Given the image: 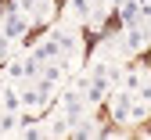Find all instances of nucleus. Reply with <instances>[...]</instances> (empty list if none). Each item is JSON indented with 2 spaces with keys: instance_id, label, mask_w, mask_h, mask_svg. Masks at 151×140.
I'll return each instance as SVG.
<instances>
[{
  "instance_id": "nucleus-1",
  "label": "nucleus",
  "mask_w": 151,
  "mask_h": 140,
  "mask_svg": "<svg viewBox=\"0 0 151 140\" xmlns=\"http://www.w3.org/2000/svg\"><path fill=\"white\" fill-rule=\"evenodd\" d=\"M29 29H32V18H29L25 11L11 7V11H4V14H0V32H4L11 43H22V39L29 36Z\"/></svg>"
},
{
  "instance_id": "nucleus-2",
  "label": "nucleus",
  "mask_w": 151,
  "mask_h": 140,
  "mask_svg": "<svg viewBox=\"0 0 151 140\" xmlns=\"http://www.w3.org/2000/svg\"><path fill=\"white\" fill-rule=\"evenodd\" d=\"M86 97H83V90L79 86H68V90H61V118H65V122L72 126V122H83V115H86Z\"/></svg>"
},
{
  "instance_id": "nucleus-3",
  "label": "nucleus",
  "mask_w": 151,
  "mask_h": 140,
  "mask_svg": "<svg viewBox=\"0 0 151 140\" xmlns=\"http://www.w3.org/2000/svg\"><path fill=\"white\" fill-rule=\"evenodd\" d=\"M108 108H111V118H115L119 126H129V122H133V93H129V90L115 86V90L108 93Z\"/></svg>"
},
{
  "instance_id": "nucleus-4",
  "label": "nucleus",
  "mask_w": 151,
  "mask_h": 140,
  "mask_svg": "<svg viewBox=\"0 0 151 140\" xmlns=\"http://www.w3.org/2000/svg\"><path fill=\"white\" fill-rule=\"evenodd\" d=\"M50 39H58V47H61L65 57H79V50H83V39H79V32L72 25H58L50 32Z\"/></svg>"
},
{
  "instance_id": "nucleus-5",
  "label": "nucleus",
  "mask_w": 151,
  "mask_h": 140,
  "mask_svg": "<svg viewBox=\"0 0 151 140\" xmlns=\"http://www.w3.org/2000/svg\"><path fill=\"white\" fill-rule=\"evenodd\" d=\"M18 11H25L32 22H50L54 18V0H14Z\"/></svg>"
},
{
  "instance_id": "nucleus-6",
  "label": "nucleus",
  "mask_w": 151,
  "mask_h": 140,
  "mask_svg": "<svg viewBox=\"0 0 151 140\" xmlns=\"http://www.w3.org/2000/svg\"><path fill=\"white\" fill-rule=\"evenodd\" d=\"M119 43H122V50H129V54H140L151 39H147V29H144V25H122V39H119Z\"/></svg>"
},
{
  "instance_id": "nucleus-7",
  "label": "nucleus",
  "mask_w": 151,
  "mask_h": 140,
  "mask_svg": "<svg viewBox=\"0 0 151 140\" xmlns=\"http://www.w3.org/2000/svg\"><path fill=\"white\" fill-rule=\"evenodd\" d=\"M29 54H36L43 65H47V61H58V57H65V54H61V47H58V39H50V36H47V39H40V43H36Z\"/></svg>"
},
{
  "instance_id": "nucleus-8",
  "label": "nucleus",
  "mask_w": 151,
  "mask_h": 140,
  "mask_svg": "<svg viewBox=\"0 0 151 140\" xmlns=\"http://www.w3.org/2000/svg\"><path fill=\"white\" fill-rule=\"evenodd\" d=\"M119 18H122V25H140L144 4H137V0H122V4H119Z\"/></svg>"
},
{
  "instance_id": "nucleus-9",
  "label": "nucleus",
  "mask_w": 151,
  "mask_h": 140,
  "mask_svg": "<svg viewBox=\"0 0 151 140\" xmlns=\"http://www.w3.org/2000/svg\"><path fill=\"white\" fill-rule=\"evenodd\" d=\"M0 111H22V86H4L0 90Z\"/></svg>"
},
{
  "instance_id": "nucleus-10",
  "label": "nucleus",
  "mask_w": 151,
  "mask_h": 140,
  "mask_svg": "<svg viewBox=\"0 0 151 140\" xmlns=\"http://www.w3.org/2000/svg\"><path fill=\"white\" fill-rule=\"evenodd\" d=\"M93 11V0H68V14L76 18V22H86Z\"/></svg>"
},
{
  "instance_id": "nucleus-11",
  "label": "nucleus",
  "mask_w": 151,
  "mask_h": 140,
  "mask_svg": "<svg viewBox=\"0 0 151 140\" xmlns=\"http://www.w3.org/2000/svg\"><path fill=\"white\" fill-rule=\"evenodd\" d=\"M7 50H11V39H7L4 32H0V61H4V57H7Z\"/></svg>"
}]
</instances>
